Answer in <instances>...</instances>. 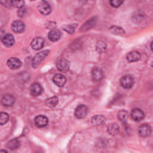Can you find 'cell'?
<instances>
[{"instance_id": "1", "label": "cell", "mask_w": 153, "mask_h": 153, "mask_svg": "<svg viewBox=\"0 0 153 153\" xmlns=\"http://www.w3.org/2000/svg\"><path fill=\"white\" fill-rule=\"evenodd\" d=\"M51 10H53V7H51V5L48 1H45V0L39 1V4H38V11H39L41 14L48 16V14H50Z\"/></svg>"}, {"instance_id": "2", "label": "cell", "mask_w": 153, "mask_h": 153, "mask_svg": "<svg viewBox=\"0 0 153 153\" xmlns=\"http://www.w3.org/2000/svg\"><path fill=\"white\" fill-rule=\"evenodd\" d=\"M49 54V50H43V51H39L38 54H36L32 59V67H38V65L45 59V56H48Z\"/></svg>"}, {"instance_id": "3", "label": "cell", "mask_w": 153, "mask_h": 153, "mask_svg": "<svg viewBox=\"0 0 153 153\" xmlns=\"http://www.w3.org/2000/svg\"><path fill=\"white\" fill-rule=\"evenodd\" d=\"M133 85H134V78L131 75L127 74V75H123L121 78V86L123 88H130Z\"/></svg>"}, {"instance_id": "4", "label": "cell", "mask_w": 153, "mask_h": 153, "mask_svg": "<svg viewBox=\"0 0 153 153\" xmlns=\"http://www.w3.org/2000/svg\"><path fill=\"white\" fill-rule=\"evenodd\" d=\"M87 112H88L87 106H86V105H84V104H81V105H79V106L75 109L74 115H75V117H76V118H84V117L87 115Z\"/></svg>"}, {"instance_id": "5", "label": "cell", "mask_w": 153, "mask_h": 153, "mask_svg": "<svg viewBox=\"0 0 153 153\" xmlns=\"http://www.w3.org/2000/svg\"><path fill=\"white\" fill-rule=\"evenodd\" d=\"M11 29L17 33H22L24 31V29H25V24L22 20H14L12 23V25H11Z\"/></svg>"}, {"instance_id": "6", "label": "cell", "mask_w": 153, "mask_h": 153, "mask_svg": "<svg viewBox=\"0 0 153 153\" xmlns=\"http://www.w3.org/2000/svg\"><path fill=\"white\" fill-rule=\"evenodd\" d=\"M91 76H92V81H94V82H99V81L103 79L104 74H103L102 69H99V68L96 67V68L92 69V72H91Z\"/></svg>"}, {"instance_id": "7", "label": "cell", "mask_w": 153, "mask_h": 153, "mask_svg": "<svg viewBox=\"0 0 153 153\" xmlns=\"http://www.w3.org/2000/svg\"><path fill=\"white\" fill-rule=\"evenodd\" d=\"M43 44H44V39L42 37H36L31 42V48L33 50H41L43 48Z\"/></svg>"}, {"instance_id": "8", "label": "cell", "mask_w": 153, "mask_h": 153, "mask_svg": "<svg viewBox=\"0 0 153 153\" xmlns=\"http://www.w3.org/2000/svg\"><path fill=\"white\" fill-rule=\"evenodd\" d=\"M96 23H97V18H96V17L90 18L88 20H86V23H84V24H82V26H81L80 31H87V30L92 29V27L96 25Z\"/></svg>"}, {"instance_id": "9", "label": "cell", "mask_w": 153, "mask_h": 153, "mask_svg": "<svg viewBox=\"0 0 153 153\" xmlns=\"http://www.w3.org/2000/svg\"><path fill=\"white\" fill-rule=\"evenodd\" d=\"M56 68L61 72H67L69 69V62L66 59H60L56 63Z\"/></svg>"}, {"instance_id": "10", "label": "cell", "mask_w": 153, "mask_h": 153, "mask_svg": "<svg viewBox=\"0 0 153 153\" xmlns=\"http://www.w3.org/2000/svg\"><path fill=\"white\" fill-rule=\"evenodd\" d=\"M53 81H54L55 85L62 87V86L66 84V76H65L63 74H61V73H57V74H55V75L53 76Z\"/></svg>"}, {"instance_id": "11", "label": "cell", "mask_w": 153, "mask_h": 153, "mask_svg": "<svg viewBox=\"0 0 153 153\" xmlns=\"http://www.w3.org/2000/svg\"><path fill=\"white\" fill-rule=\"evenodd\" d=\"M7 66L11 68V69H17L22 66V61L17 57H10L7 60Z\"/></svg>"}, {"instance_id": "12", "label": "cell", "mask_w": 153, "mask_h": 153, "mask_svg": "<svg viewBox=\"0 0 153 153\" xmlns=\"http://www.w3.org/2000/svg\"><path fill=\"white\" fill-rule=\"evenodd\" d=\"M1 42H2V44L6 45V47H12V45L14 44V37H13V35H11V33L4 35L2 38H1Z\"/></svg>"}, {"instance_id": "13", "label": "cell", "mask_w": 153, "mask_h": 153, "mask_svg": "<svg viewBox=\"0 0 153 153\" xmlns=\"http://www.w3.org/2000/svg\"><path fill=\"white\" fill-rule=\"evenodd\" d=\"M140 59H141V54L139 51H136V50H133V51L127 54V61L128 62H136Z\"/></svg>"}, {"instance_id": "14", "label": "cell", "mask_w": 153, "mask_h": 153, "mask_svg": "<svg viewBox=\"0 0 153 153\" xmlns=\"http://www.w3.org/2000/svg\"><path fill=\"white\" fill-rule=\"evenodd\" d=\"M30 92H31L32 96L37 97V96H39V94L43 92V88H42L41 84H38V82H33V84L31 85V87H30Z\"/></svg>"}, {"instance_id": "15", "label": "cell", "mask_w": 153, "mask_h": 153, "mask_svg": "<svg viewBox=\"0 0 153 153\" xmlns=\"http://www.w3.org/2000/svg\"><path fill=\"white\" fill-rule=\"evenodd\" d=\"M151 131H152V129H151L149 124H141L139 127V134L142 137H147L151 134Z\"/></svg>"}, {"instance_id": "16", "label": "cell", "mask_w": 153, "mask_h": 153, "mask_svg": "<svg viewBox=\"0 0 153 153\" xmlns=\"http://www.w3.org/2000/svg\"><path fill=\"white\" fill-rule=\"evenodd\" d=\"M14 103V97L12 94H5L1 98V104L4 106H12Z\"/></svg>"}, {"instance_id": "17", "label": "cell", "mask_w": 153, "mask_h": 153, "mask_svg": "<svg viewBox=\"0 0 153 153\" xmlns=\"http://www.w3.org/2000/svg\"><path fill=\"white\" fill-rule=\"evenodd\" d=\"M130 116H131V118H133L134 121H141V120L145 117V114H143V111L140 110V109H133L131 112H130Z\"/></svg>"}, {"instance_id": "18", "label": "cell", "mask_w": 153, "mask_h": 153, "mask_svg": "<svg viewBox=\"0 0 153 153\" xmlns=\"http://www.w3.org/2000/svg\"><path fill=\"white\" fill-rule=\"evenodd\" d=\"M35 124L38 128H43V127H45L48 124V118L45 116H37L35 118Z\"/></svg>"}, {"instance_id": "19", "label": "cell", "mask_w": 153, "mask_h": 153, "mask_svg": "<svg viewBox=\"0 0 153 153\" xmlns=\"http://www.w3.org/2000/svg\"><path fill=\"white\" fill-rule=\"evenodd\" d=\"M48 38L51 41V42H56L61 38V31L60 30H51L48 35Z\"/></svg>"}, {"instance_id": "20", "label": "cell", "mask_w": 153, "mask_h": 153, "mask_svg": "<svg viewBox=\"0 0 153 153\" xmlns=\"http://www.w3.org/2000/svg\"><path fill=\"white\" fill-rule=\"evenodd\" d=\"M91 123L94 124V126L104 124V123H105V117L102 116V115H94V116L91 118Z\"/></svg>"}, {"instance_id": "21", "label": "cell", "mask_w": 153, "mask_h": 153, "mask_svg": "<svg viewBox=\"0 0 153 153\" xmlns=\"http://www.w3.org/2000/svg\"><path fill=\"white\" fill-rule=\"evenodd\" d=\"M108 133H109L110 135H116V134H118V133H120V127H118V124H116V123H110V124L108 126Z\"/></svg>"}, {"instance_id": "22", "label": "cell", "mask_w": 153, "mask_h": 153, "mask_svg": "<svg viewBox=\"0 0 153 153\" xmlns=\"http://www.w3.org/2000/svg\"><path fill=\"white\" fill-rule=\"evenodd\" d=\"M7 146H8V148H10L11 151H14V149H17V148L20 146V141H19L18 139L10 140V141H8V143H7Z\"/></svg>"}, {"instance_id": "23", "label": "cell", "mask_w": 153, "mask_h": 153, "mask_svg": "<svg viewBox=\"0 0 153 153\" xmlns=\"http://www.w3.org/2000/svg\"><path fill=\"white\" fill-rule=\"evenodd\" d=\"M96 49H97L99 53L105 51V50H106V42H105L104 39H99V41L97 42V44H96Z\"/></svg>"}, {"instance_id": "24", "label": "cell", "mask_w": 153, "mask_h": 153, "mask_svg": "<svg viewBox=\"0 0 153 153\" xmlns=\"http://www.w3.org/2000/svg\"><path fill=\"white\" fill-rule=\"evenodd\" d=\"M57 103H59V98H57V97H50V98H48V99L45 100V105L49 106V108L56 106Z\"/></svg>"}, {"instance_id": "25", "label": "cell", "mask_w": 153, "mask_h": 153, "mask_svg": "<svg viewBox=\"0 0 153 153\" xmlns=\"http://www.w3.org/2000/svg\"><path fill=\"white\" fill-rule=\"evenodd\" d=\"M110 32L114 33V35H124L126 33V31L121 26H116V25H112L110 27Z\"/></svg>"}, {"instance_id": "26", "label": "cell", "mask_w": 153, "mask_h": 153, "mask_svg": "<svg viewBox=\"0 0 153 153\" xmlns=\"http://www.w3.org/2000/svg\"><path fill=\"white\" fill-rule=\"evenodd\" d=\"M128 112L126 111V110H121V111H118V120L121 121V122H126L127 121V118H128Z\"/></svg>"}, {"instance_id": "27", "label": "cell", "mask_w": 153, "mask_h": 153, "mask_svg": "<svg viewBox=\"0 0 153 153\" xmlns=\"http://www.w3.org/2000/svg\"><path fill=\"white\" fill-rule=\"evenodd\" d=\"M123 1H124V0H109L110 5H111L112 7H115V8L120 7V6H121V5L123 4Z\"/></svg>"}, {"instance_id": "28", "label": "cell", "mask_w": 153, "mask_h": 153, "mask_svg": "<svg viewBox=\"0 0 153 153\" xmlns=\"http://www.w3.org/2000/svg\"><path fill=\"white\" fill-rule=\"evenodd\" d=\"M63 30L67 32V33H74L75 31V25H67V26H63Z\"/></svg>"}, {"instance_id": "29", "label": "cell", "mask_w": 153, "mask_h": 153, "mask_svg": "<svg viewBox=\"0 0 153 153\" xmlns=\"http://www.w3.org/2000/svg\"><path fill=\"white\" fill-rule=\"evenodd\" d=\"M8 121V115L6 112H1L0 114V124H5Z\"/></svg>"}, {"instance_id": "30", "label": "cell", "mask_w": 153, "mask_h": 153, "mask_svg": "<svg viewBox=\"0 0 153 153\" xmlns=\"http://www.w3.org/2000/svg\"><path fill=\"white\" fill-rule=\"evenodd\" d=\"M24 6V0H13V7L20 8Z\"/></svg>"}, {"instance_id": "31", "label": "cell", "mask_w": 153, "mask_h": 153, "mask_svg": "<svg viewBox=\"0 0 153 153\" xmlns=\"http://www.w3.org/2000/svg\"><path fill=\"white\" fill-rule=\"evenodd\" d=\"M5 7H13V0H0Z\"/></svg>"}, {"instance_id": "32", "label": "cell", "mask_w": 153, "mask_h": 153, "mask_svg": "<svg viewBox=\"0 0 153 153\" xmlns=\"http://www.w3.org/2000/svg\"><path fill=\"white\" fill-rule=\"evenodd\" d=\"M26 13H27V8H26V7L23 6V7L18 8V16H19V17H24Z\"/></svg>"}, {"instance_id": "33", "label": "cell", "mask_w": 153, "mask_h": 153, "mask_svg": "<svg viewBox=\"0 0 153 153\" xmlns=\"http://www.w3.org/2000/svg\"><path fill=\"white\" fill-rule=\"evenodd\" d=\"M151 49H152V51H153V42L151 43Z\"/></svg>"}]
</instances>
